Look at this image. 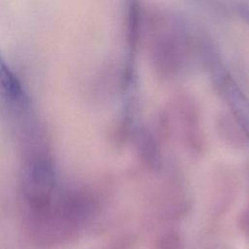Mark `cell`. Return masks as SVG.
<instances>
[{
  "label": "cell",
  "mask_w": 249,
  "mask_h": 249,
  "mask_svg": "<svg viewBox=\"0 0 249 249\" xmlns=\"http://www.w3.org/2000/svg\"><path fill=\"white\" fill-rule=\"evenodd\" d=\"M56 173L52 159L45 154H34L26 160L22 173V189L29 204L41 211L55 196Z\"/></svg>",
  "instance_id": "obj_1"
},
{
  "label": "cell",
  "mask_w": 249,
  "mask_h": 249,
  "mask_svg": "<svg viewBox=\"0 0 249 249\" xmlns=\"http://www.w3.org/2000/svg\"><path fill=\"white\" fill-rule=\"evenodd\" d=\"M30 111L31 102L24 87L0 53V116L22 121Z\"/></svg>",
  "instance_id": "obj_2"
}]
</instances>
